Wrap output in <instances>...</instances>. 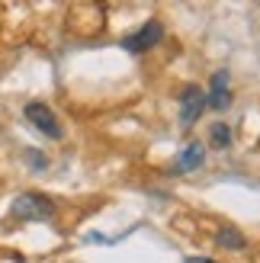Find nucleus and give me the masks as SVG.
Returning <instances> with one entry per match:
<instances>
[{
  "instance_id": "1",
  "label": "nucleus",
  "mask_w": 260,
  "mask_h": 263,
  "mask_svg": "<svg viewBox=\"0 0 260 263\" xmlns=\"http://www.w3.org/2000/svg\"><path fill=\"white\" fill-rule=\"evenodd\" d=\"M10 215L20 221H51L55 218V202L42 193H20L10 205Z\"/></svg>"
},
{
  "instance_id": "2",
  "label": "nucleus",
  "mask_w": 260,
  "mask_h": 263,
  "mask_svg": "<svg viewBox=\"0 0 260 263\" xmlns=\"http://www.w3.org/2000/svg\"><path fill=\"white\" fill-rule=\"evenodd\" d=\"M209 109L206 106V90L196 87V84H187L183 90H180V128H193L199 122V116Z\"/></svg>"
},
{
  "instance_id": "3",
  "label": "nucleus",
  "mask_w": 260,
  "mask_h": 263,
  "mask_svg": "<svg viewBox=\"0 0 260 263\" xmlns=\"http://www.w3.org/2000/svg\"><path fill=\"white\" fill-rule=\"evenodd\" d=\"M26 119H29L39 132H42V135L45 138H64V128H61V122H58V116L55 112H51L48 106H45V103H39V100H32V103H26Z\"/></svg>"
},
{
  "instance_id": "4",
  "label": "nucleus",
  "mask_w": 260,
  "mask_h": 263,
  "mask_svg": "<svg viewBox=\"0 0 260 263\" xmlns=\"http://www.w3.org/2000/svg\"><path fill=\"white\" fill-rule=\"evenodd\" d=\"M161 39H164V26H161L158 20H148L138 32H132V35H125V39H122V48H125V51H132V55H141V51L154 48V45L161 42Z\"/></svg>"
},
{
  "instance_id": "5",
  "label": "nucleus",
  "mask_w": 260,
  "mask_h": 263,
  "mask_svg": "<svg viewBox=\"0 0 260 263\" xmlns=\"http://www.w3.org/2000/svg\"><path fill=\"white\" fill-rule=\"evenodd\" d=\"M206 106L209 109H228L231 106V74L228 71H215L209 93H206Z\"/></svg>"
},
{
  "instance_id": "6",
  "label": "nucleus",
  "mask_w": 260,
  "mask_h": 263,
  "mask_svg": "<svg viewBox=\"0 0 260 263\" xmlns=\"http://www.w3.org/2000/svg\"><path fill=\"white\" fill-rule=\"evenodd\" d=\"M206 164V144L202 141H190L183 144V151L177 154V170L180 174H190V170H196Z\"/></svg>"
},
{
  "instance_id": "7",
  "label": "nucleus",
  "mask_w": 260,
  "mask_h": 263,
  "mask_svg": "<svg viewBox=\"0 0 260 263\" xmlns=\"http://www.w3.org/2000/svg\"><path fill=\"white\" fill-rule=\"evenodd\" d=\"M215 241L222 244V247H228V251H244V247H248V241H244V234H238L235 228H222Z\"/></svg>"
},
{
  "instance_id": "8",
  "label": "nucleus",
  "mask_w": 260,
  "mask_h": 263,
  "mask_svg": "<svg viewBox=\"0 0 260 263\" xmlns=\"http://www.w3.org/2000/svg\"><path fill=\"white\" fill-rule=\"evenodd\" d=\"M212 144H215V148H228V144H231V128L222 125V122L212 125Z\"/></svg>"
},
{
  "instance_id": "9",
  "label": "nucleus",
  "mask_w": 260,
  "mask_h": 263,
  "mask_svg": "<svg viewBox=\"0 0 260 263\" xmlns=\"http://www.w3.org/2000/svg\"><path fill=\"white\" fill-rule=\"evenodd\" d=\"M29 161H32L35 170H42V167H45V157H39V154H29Z\"/></svg>"
},
{
  "instance_id": "10",
  "label": "nucleus",
  "mask_w": 260,
  "mask_h": 263,
  "mask_svg": "<svg viewBox=\"0 0 260 263\" xmlns=\"http://www.w3.org/2000/svg\"><path fill=\"white\" fill-rule=\"evenodd\" d=\"M183 263H215V260H206V257H190V260H183Z\"/></svg>"
}]
</instances>
